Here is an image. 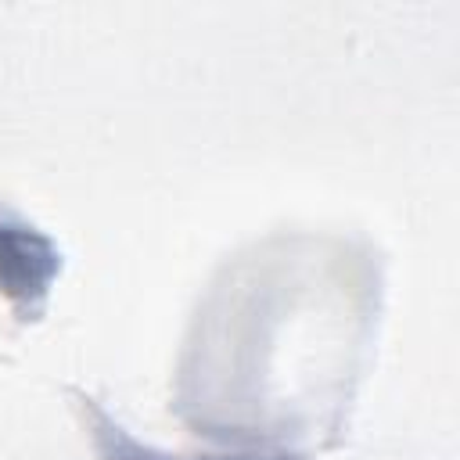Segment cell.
Instances as JSON below:
<instances>
[{
	"instance_id": "cell-1",
	"label": "cell",
	"mask_w": 460,
	"mask_h": 460,
	"mask_svg": "<svg viewBox=\"0 0 460 460\" xmlns=\"http://www.w3.org/2000/svg\"><path fill=\"white\" fill-rule=\"evenodd\" d=\"M61 270V252L32 223L0 208V295L14 305L18 320H36L50 280Z\"/></svg>"
},
{
	"instance_id": "cell-2",
	"label": "cell",
	"mask_w": 460,
	"mask_h": 460,
	"mask_svg": "<svg viewBox=\"0 0 460 460\" xmlns=\"http://www.w3.org/2000/svg\"><path fill=\"white\" fill-rule=\"evenodd\" d=\"M79 406H83V417L90 420V435H93V446H97V456L101 460H284V456H273V453H226V456H172V453H158L151 446H140L129 431H122L93 399H86L83 392H75Z\"/></svg>"
}]
</instances>
